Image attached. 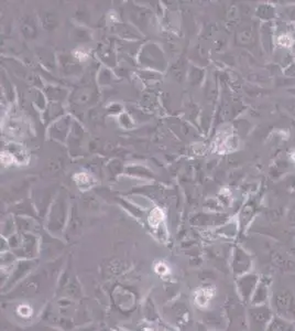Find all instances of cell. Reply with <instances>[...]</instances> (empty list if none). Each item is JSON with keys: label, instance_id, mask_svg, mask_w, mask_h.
Returning <instances> with one entry per match:
<instances>
[{"label": "cell", "instance_id": "277c9868", "mask_svg": "<svg viewBox=\"0 0 295 331\" xmlns=\"http://www.w3.org/2000/svg\"><path fill=\"white\" fill-rule=\"evenodd\" d=\"M18 310H19L21 316H25V317L30 316L31 312H32L28 306H21V307H19V309H18Z\"/></svg>", "mask_w": 295, "mask_h": 331}, {"label": "cell", "instance_id": "3957f363", "mask_svg": "<svg viewBox=\"0 0 295 331\" xmlns=\"http://www.w3.org/2000/svg\"><path fill=\"white\" fill-rule=\"evenodd\" d=\"M259 295L258 297V302H265L266 298L268 297V287H266V285H262L260 286V288L258 289L257 292V296Z\"/></svg>", "mask_w": 295, "mask_h": 331}, {"label": "cell", "instance_id": "7a4b0ae2", "mask_svg": "<svg viewBox=\"0 0 295 331\" xmlns=\"http://www.w3.org/2000/svg\"><path fill=\"white\" fill-rule=\"evenodd\" d=\"M267 331H294V327L289 321L280 318V317H275V318L271 319L269 325H268Z\"/></svg>", "mask_w": 295, "mask_h": 331}, {"label": "cell", "instance_id": "5b68a950", "mask_svg": "<svg viewBox=\"0 0 295 331\" xmlns=\"http://www.w3.org/2000/svg\"><path fill=\"white\" fill-rule=\"evenodd\" d=\"M293 248H294V250H295V241H294V244H293Z\"/></svg>", "mask_w": 295, "mask_h": 331}, {"label": "cell", "instance_id": "6da1fadb", "mask_svg": "<svg viewBox=\"0 0 295 331\" xmlns=\"http://www.w3.org/2000/svg\"><path fill=\"white\" fill-rule=\"evenodd\" d=\"M273 305L276 311L282 316L294 312V297L288 289H280L274 294Z\"/></svg>", "mask_w": 295, "mask_h": 331}]
</instances>
